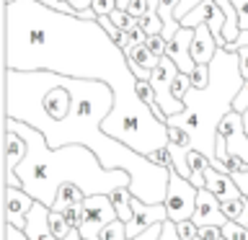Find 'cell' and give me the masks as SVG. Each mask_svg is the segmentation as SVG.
<instances>
[{
    "instance_id": "603a6c76",
    "label": "cell",
    "mask_w": 248,
    "mask_h": 240,
    "mask_svg": "<svg viewBox=\"0 0 248 240\" xmlns=\"http://www.w3.org/2000/svg\"><path fill=\"white\" fill-rule=\"evenodd\" d=\"M222 238H228V240H248V227H243V225L235 222V220H228L222 225Z\"/></svg>"
},
{
    "instance_id": "ba28073f",
    "label": "cell",
    "mask_w": 248,
    "mask_h": 240,
    "mask_svg": "<svg viewBox=\"0 0 248 240\" xmlns=\"http://www.w3.org/2000/svg\"><path fill=\"white\" fill-rule=\"evenodd\" d=\"M217 137L225 139V150H228V155H240V158L248 163V132H246L243 114L240 111L232 108V111L220 121Z\"/></svg>"
},
{
    "instance_id": "277c9868",
    "label": "cell",
    "mask_w": 248,
    "mask_h": 240,
    "mask_svg": "<svg viewBox=\"0 0 248 240\" xmlns=\"http://www.w3.org/2000/svg\"><path fill=\"white\" fill-rule=\"evenodd\" d=\"M243 80L246 77L240 73L238 52L217 46L215 57L209 62V83L204 88H189V93L184 96L186 108L166 119V124L189 132L194 150L204 152L209 158V165L225 170V173H230V170L222 160H217V127L232 111V101H235Z\"/></svg>"
},
{
    "instance_id": "f1b7e54d",
    "label": "cell",
    "mask_w": 248,
    "mask_h": 240,
    "mask_svg": "<svg viewBox=\"0 0 248 240\" xmlns=\"http://www.w3.org/2000/svg\"><path fill=\"white\" fill-rule=\"evenodd\" d=\"M145 44L150 46V49H153L155 54H158V57H163V54H166V46H168V39L163 36V34H150Z\"/></svg>"
},
{
    "instance_id": "9a60e30c",
    "label": "cell",
    "mask_w": 248,
    "mask_h": 240,
    "mask_svg": "<svg viewBox=\"0 0 248 240\" xmlns=\"http://www.w3.org/2000/svg\"><path fill=\"white\" fill-rule=\"evenodd\" d=\"M204 183H207V189L212 191V194H215V196L220 199V201L243 196V191H240V186L235 183V178H232V173L217 170L215 165H207V168H204Z\"/></svg>"
},
{
    "instance_id": "83f0119b",
    "label": "cell",
    "mask_w": 248,
    "mask_h": 240,
    "mask_svg": "<svg viewBox=\"0 0 248 240\" xmlns=\"http://www.w3.org/2000/svg\"><path fill=\"white\" fill-rule=\"evenodd\" d=\"M62 217L67 220L70 227H80V220H83V204H70L62 209Z\"/></svg>"
},
{
    "instance_id": "1f68e13d",
    "label": "cell",
    "mask_w": 248,
    "mask_h": 240,
    "mask_svg": "<svg viewBox=\"0 0 248 240\" xmlns=\"http://www.w3.org/2000/svg\"><path fill=\"white\" fill-rule=\"evenodd\" d=\"M225 165H228L230 173H243V170H248V163L240 158V155H228V158H225Z\"/></svg>"
},
{
    "instance_id": "e575fe53",
    "label": "cell",
    "mask_w": 248,
    "mask_h": 240,
    "mask_svg": "<svg viewBox=\"0 0 248 240\" xmlns=\"http://www.w3.org/2000/svg\"><path fill=\"white\" fill-rule=\"evenodd\" d=\"M114 8H119L116 0H93V11H96V15H108Z\"/></svg>"
},
{
    "instance_id": "f6af8a7d",
    "label": "cell",
    "mask_w": 248,
    "mask_h": 240,
    "mask_svg": "<svg viewBox=\"0 0 248 240\" xmlns=\"http://www.w3.org/2000/svg\"><path fill=\"white\" fill-rule=\"evenodd\" d=\"M235 222H240V225H243V227H248V201H246V209H243V214H240Z\"/></svg>"
},
{
    "instance_id": "4316f807",
    "label": "cell",
    "mask_w": 248,
    "mask_h": 240,
    "mask_svg": "<svg viewBox=\"0 0 248 240\" xmlns=\"http://www.w3.org/2000/svg\"><path fill=\"white\" fill-rule=\"evenodd\" d=\"M176 230H178V235H181V240H194V238H199V225L194 222V220L176 222Z\"/></svg>"
},
{
    "instance_id": "7bdbcfd3",
    "label": "cell",
    "mask_w": 248,
    "mask_h": 240,
    "mask_svg": "<svg viewBox=\"0 0 248 240\" xmlns=\"http://www.w3.org/2000/svg\"><path fill=\"white\" fill-rule=\"evenodd\" d=\"M238 60H240V73H243V77H248V46L238 49Z\"/></svg>"
},
{
    "instance_id": "7dc6e473",
    "label": "cell",
    "mask_w": 248,
    "mask_h": 240,
    "mask_svg": "<svg viewBox=\"0 0 248 240\" xmlns=\"http://www.w3.org/2000/svg\"><path fill=\"white\" fill-rule=\"evenodd\" d=\"M194 240H204V238H194Z\"/></svg>"
},
{
    "instance_id": "5bb4252c",
    "label": "cell",
    "mask_w": 248,
    "mask_h": 240,
    "mask_svg": "<svg viewBox=\"0 0 248 240\" xmlns=\"http://www.w3.org/2000/svg\"><path fill=\"white\" fill-rule=\"evenodd\" d=\"M191 42H194V29L181 26L166 46V54L176 62L181 73H191V70L197 67V62H194V57H191Z\"/></svg>"
},
{
    "instance_id": "4dcf8cb0",
    "label": "cell",
    "mask_w": 248,
    "mask_h": 240,
    "mask_svg": "<svg viewBox=\"0 0 248 240\" xmlns=\"http://www.w3.org/2000/svg\"><path fill=\"white\" fill-rule=\"evenodd\" d=\"M232 108H235V111H240V114L248 108V77L243 80V85H240L238 96H235V101H232Z\"/></svg>"
},
{
    "instance_id": "52a82bcc",
    "label": "cell",
    "mask_w": 248,
    "mask_h": 240,
    "mask_svg": "<svg viewBox=\"0 0 248 240\" xmlns=\"http://www.w3.org/2000/svg\"><path fill=\"white\" fill-rule=\"evenodd\" d=\"M181 73L178 70V65L173 60L168 57V54H163L160 57V65L153 70V75H150V83H153V88H155V96H158V104L163 108V114L166 116H173V114H181L186 104L181 98H176L173 96V90H170V85H173L176 80V75Z\"/></svg>"
},
{
    "instance_id": "8d00e7d4",
    "label": "cell",
    "mask_w": 248,
    "mask_h": 240,
    "mask_svg": "<svg viewBox=\"0 0 248 240\" xmlns=\"http://www.w3.org/2000/svg\"><path fill=\"white\" fill-rule=\"evenodd\" d=\"M238 11V21H240V29H248V0H232Z\"/></svg>"
},
{
    "instance_id": "9c48e42d",
    "label": "cell",
    "mask_w": 248,
    "mask_h": 240,
    "mask_svg": "<svg viewBox=\"0 0 248 240\" xmlns=\"http://www.w3.org/2000/svg\"><path fill=\"white\" fill-rule=\"evenodd\" d=\"M184 26H189V29H197L199 23H207L209 31L215 34L217 39V44L225 46V39H222V29H225V11L220 8V3L217 0H202V3L194 8V11H189L181 18Z\"/></svg>"
},
{
    "instance_id": "4fadbf2b",
    "label": "cell",
    "mask_w": 248,
    "mask_h": 240,
    "mask_svg": "<svg viewBox=\"0 0 248 240\" xmlns=\"http://www.w3.org/2000/svg\"><path fill=\"white\" fill-rule=\"evenodd\" d=\"M191 220L197 222L199 227H204V225H217V227H222V225L228 222V214L222 212V201L217 199L207 186H204V189H199L197 209H194Z\"/></svg>"
},
{
    "instance_id": "7c38bea8",
    "label": "cell",
    "mask_w": 248,
    "mask_h": 240,
    "mask_svg": "<svg viewBox=\"0 0 248 240\" xmlns=\"http://www.w3.org/2000/svg\"><path fill=\"white\" fill-rule=\"evenodd\" d=\"M34 201L36 199L29 191H23L21 186H5V222H11V225L23 230Z\"/></svg>"
},
{
    "instance_id": "8fae6325",
    "label": "cell",
    "mask_w": 248,
    "mask_h": 240,
    "mask_svg": "<svg viewBox=\"0 0 248 240\" xmlns=\"http://www.w3.org/2000/svg\"><path fill=\"white\" fill-rule=\"evenodd\" d=\"M29 240H80V230H73L67 238H54L49 230V207L42 204V201H34L31 212L26 217V227H23Z\"/></svg>"
},
{
    "instance_id": "bcb514c9",
    "label": "cell",
    "mask_w": 248,
    "mask_h": 240,
    "mask_svg": "<svg viewBox=\"0 0 248 240\" xmlns=\"http://www.w3.org/2000/svg\"><path fill=\"white\" fill-rule=\"evenodd\" d=\"M243 124H246V132H248V108L243 111Z\"/></svg>"
},
{
    "instance_id": "8992f818",
    "label": "cell",
    "mask_w": 248,
    "mask_h": 240,
    "mask_svg": "<svg viewBox=\"0 0 248 240\" xmlns=\"http://www.w3.org/2000/svg\"><path fill=\"white\" fill-rule=\"evenodd\" d=\"M116 217L119 214H116V207L108 194H91L83 201V220L78 230L85 240H101V230Z\"/></svg>"
},
{
    "instance_id": "6da1fadb",
    "label": "cell",
    "mask_w": 248,
    "mask_h": 240,
    "mask_svg": "<svg viewBox=\"0 0 248 240\" xmlns=\"http://www.w3.org/2000/svg\"><path fill=\"white\" fill-rule=\"evenodd\" d=\"M3 46L11 70H49L108 83L114 108L104 119V132L135 152L150 155L168 145V124L137 96L127 52L98 18L62 13L39 0H13L3 8Z\"/></svg>"
},
{
    "instance_id": "f35d334b",
    "label": "cell",
    "mask_w": 248,
    "mask_h": 240,
    "mask_svg": "<svg viewBox=\"0 0 248 240\" xmlns=\"http://www.w3.org/2000/svg\"><path fill=\"white\" fill-rule=\"evenodd\" d=\"M3 240H29L26 232H23L21 227H16V225L5 222V232H3Z\"/></svg>"
},
{
    "instance_id": "ee69618b",
    "label": "cell",
    "mask_w": 248,
    "mask_h": 240,
    "mask_svg": "<svg viewBox=\"0 0 248 240\" xmlns=\"http://www.w3.org/2000/svg\"><path fill=\"white\" fill-rule=\"evenodd\" d=\"M232 178H235V183L240 186V191L248 196V170H243V173H232Z\"/></svg>"
},
{
    "instance_id": "3957f363",
    "label": "cell",
    "mask_w": 248,
    "mask_h": 240,
    "mask_svg": "<svg viewBox=\"0 0 248 240\" xmlns=\"http://www.w3.org/2000/svg\"><path fill=\"white\" fill-rule=\"evenodd\" d=\"M5 127L18 132L29 145L26 158L16 165L21 189L49 209L62 183H78L85 191V196H91V194H111L114 189L129 186L132 181V176L124 168H106L98 160V155L85 145L49 147L46 137L36 127L11 119V116H5Z\"/></svg>"
},
{
    "instance_id": "30bf717a",
    "label": "cell",
    "mask_w": 248,
    "mask_h": 240,
    "mask_svg": "<svg viewBox=\"0 0 248 240\" xmlns=\"http://www.w3.org/2000/svg\"><path fill=\"white\" fill-rule=\"evenodd\" d=\"M166 220H168V209L163 201L160 204H147V201L132 196V220L127 222V238H135L140 232H145L147 227Z\"/></svg>"
},
{
    "instance_id": "74e56055",
    "label": "cell",
    "mask_w": 248,
    "mask_h": 240,
    "mask_svg": "<svg viewBox=\"0 0 248 240\" xmlns=\"http://www.w3.org/2000/svg\"><path fill=\"white\" fill-rule=\"evenodd\" d=\"M199 238H204V240H220L222 238V227H217V225H204V227H199Z\"/></svg>"
},
{
    "instance_id": "e0dca14e",
    "label": "cell",
    "mask_w": 248,
    "mask_h": 240,
    "mask_svg": "<svg viewBox=\"0 0 248 240\" xmlns=\"http://www.w3.org/2000/svg\"><path fill=\"white\" fill-rule=\"evenodd\" d=\"M217 39L215 34L209 31L207 23H199L197 29H194V42H191V57L197 65H209L215 57V52H217Z\"/></svg>"
},
{
    "instance_id": "60d3db41",
    "label": "cell",
    "mask_w": 248,
    "mask_h": 240,
    "mask_svg": "<svg viewBox=\"0 0 248 240\" xmlns=\"http://www.w3.org/2000/svg\"><path fill=\"white\" fill-rule=\"evenodd\" d=\"M199 3H202V0H181V3H178V8H176V13H173V15H176L178 21H181L184 15L189 13V11H194V8H197Z\"/></svg>"
},
{
    "instance_id": "d590c367",
    "label": "cell",
    "mask_w": 248,
    "mask_h": 240,
    "mask_svg": "<svg viewBox=\"0 0 248 240\" xmlns=\"http://www.w3.org/2000/svg\"><path fill=\"white\" fill-rule=\"evenodd\" d=\"M147 8H150V0H129L127 11L135 15V18H140V15H145V13H147Z\"/></svg>"
},
{
    "instance_id": "681fc988",
    "label": "cell",
    "mask_w": 248,
    "mask_h": 240,
    "mask_svg": "<svg viewBox=\"0 0 248 240\" xmlns=\"http://www.w3.org/2000/svg\"><path fill=\"white\" fill-rule=\"evenodd\" d=\"M80 240H85V238H80Z\"/></svg>"
},
{
    "instance_id": "836d02e7",
    "label": "cell",
    "mask_w": 248,
    "mask_h": 240,
    "mask_svg": "<svg viewBox=\"0 0 248 240\" xmlns=\"http://www.w3.org/2000/svg\"><path fill=\"white\" fill-rule=\"evenodd\" d=\"M158 240H181V235H178L173 220H166V222H163V232H160Z\"/></svg>"
},
{
    "instance_id": "ab89813d",
    "label": "cell",
    "mask_w": 248,
    "mask_h": 240,
    "mask_svg": "<svg viewBox=\"0 0 248 240\" xmlns=\"http://www.w3.org/2000/svg\"><path fill=\"white\" fill-rule=\"evenodd\" d=\"M5 3H13V0H5ZM39 3L49 5V8H54V11H62V13H75L73 8H70V3H65V0H39Z\"/></svg>"
},
{
    "instance_id": "7402d4cb",
    "label": "cell",
    "mask_w": 248,
    "mask_h": 240,
    "mask_svg": "<svg viewBox=\"0 0 248 240\" xmlns=\"http://www.w3.org/2000/svg\"><path fill=\"white\" fill-rule=\"evenodd\" d=\"M246 201H248L246 194H243V196H238V199H225V201H222V212L228 214V220H238V217L243 214Z\"/></svg>"
},
{
    "instance_id": "2e32d148",
    "label": "cell",
    "mask_w": 248,
    "mask_h": 240,
    "mask_svg": "<svg viewBox=\"0 0 248 240\" xmlns=\"http://www.w3.org/2000/svg\"><path fill=\"white\" fill-rule=\"evenodd\" d=\"M127 60H129L132 73L137 75V80H150L153 70L160 65V57L145 42L142 44H132L129 49H127Z\"/></svg>"
},
{
    "instance_id": "d4e9b609",
    "label": "cell",
    "mask_w": 248,
    "mask_h": 240,
    "mask_svg": "<svg viewBox=\"0 0 248 240\" xmlns=\"http://www.w3.org/2000/svg\"><path fill=\"white\" fill-rule=\"evenodd\" d=\"M168 142H176L181 147H191V135L181 127H173V124H168Z\"/></svg>"
},
{
    "instance_id": "7a4b0ae2",
    "label": "cell",
    "mask_w": 248,
    "mask_h": 240,
    "mask_svg": "<svg viewBox=\"0 0 248 240\" xmlns=\"http://www.w3.org/2000/svg\"><path fill=\"white\" fill-rule=\"evenodd\" d=\"M5 116L26 121L46 137L49 147L85 145L106 168H124L132 176V196L166 201L170 168L153 163L129 145L104 132V119L114 108V88L104 80L70 77L49 70L5 67Z\"/></svg>"
},
{
    "instance_id": "f546056e",
    "label": "cell",
    "mask_w": 248,
    "mask_h": 240,
    "mask_svg": "<svg viewBox=\"0 0 248 240\" xmlns=\"http://www.w3.org/2000/svg\"><path fill=\"white\" fill-rule=\"evenodd\" d=\"M147 158H150L153 163H158V165H163V168H170V165H173V158H170L168 145H166V147H160V150H155V152H150Z\"/></svg>"
},
{
    "instance_id": "484cf974",
    "label": "cell",
    "mask_w": 248,
    "mask_h": 240,
    "mask_svg": "<svg viewBox=\"0 0 248 240\" xmlns=\"http://www.w3.org/2000/svg\"><path fill=\"white\" fill-rule=\"evenodd\" d=\"M189 75H191V88H204L209 83V65H197Z\"/></svg>"
},
{
    "instance_id": "c3c4849f",
    "label": "cell",
    "mask_w": 248,
    "mask_h": 240,
    "mask_svg": "<svg viewBox=\"0 0 248 240\" xmlns=\"http://www.w3.org/2000/svg\"><path fill=\"white\" fill-rule=\"evenodd\" d=\"M220 240H228V238H220Z\"/></svg>"
},
{
    "instance_id": "d6a6232c",
    "label": "cell",
    "mask_w": 248,
    "mask_h": 240,
    "mask_svg": "<svg viewBox=\"0 0 248 240\" xmlns=\"http://www.w3.org/2000/svg\"><path fill=\"white\" fill-rule=\"evenodd\" d=\"M160 232H163V222L153 225V227H147L145 232H140V235H135V238H127V240H158Z\"/></svg>"
},
{
    "instance_id": "d6986e66",
    "label": "cell",
    "mask_w": 248,
    "mask_h": 240,
    "mask_svg": "<svg viewBox=\"0 0 248 240\" xmlns=\"http://www.w3.org/2000/svg\"><path fill=\"white\" fill-rule=\"evenodd\" d=\"M108 196H111V201H114L119 220L129 222L132 220V191H129V186H119V189H114Z\"/></svg>"
},
{
    "instance_id": "ffe728a7",
    "label": "cell",
    "mask_w": 248,
    "mask_h": 240,
    "mask_svg": "<svg viewBox=\"0 0 248 240\" xmlns=\"http://www.w3.org/2000/svg\"><path fill=\"white\" fill-rule=\"evenodd\" d=\"M49 230H52L54 238H67L70 232L78 230V227H70L67 220L62 217V212H57V209H49Z\"/></svg>"
},
{
    "instance_id": "5b68a950",
    "label": "cell",
    "mask_w": 248,
    "mask_h": 240,
    "mask_svg": "<svg viewBox=\"0 0 248 240\" xmlns=\"http://www.w3.org/2000/svg\"><path fill=\"white\" fill-rule=\"evenodd\" d=\"M197 196L199 189L194 186L189 178H184L181 173H176L170 168V181H168V194H166V209H168V220L173 222H184L194 217V209H197Z\"/></svg>"
},
{
    "instance_id": "44dd1931",
    "label": "cell",
    "mask_w": 248,
    "mask_h": 240,
    "mask_svg": "<svg viewBox=\"0 0 248 240\" xmlns=\"http://www.w3.org/2000/svg\"><path fill=\"white\" fill-rule=\"evenodd\" d=\"M101 240H127V222L116 217L114 222H108L101 230Z\"/></svg>"
},
{
    "instance_id": "b9f144b4",
    "label": "cell",
    "mask_w": 248,
    "mask_h": 240,
    "mask_svg": "<svg viewBox=\"0 0 248 240\" xmlns=\"http://www.w3.org/2000/svg\"><path fill=\"white\" fill-rule=\"evenodd\" d=\"M240 46H248V29H240V36H238L232 44H228V46H225V49H230V52H238Z\"/></svg>"
},
{
    "instance_id": "ac0fdd59",
    "label": "cell",
    "mask_w": 248,
    "mask_h": 240,
    "mask_svg": "<svg viewBox=\"0 0 248 240\" xmlns=\"http://www.w3.org/2000/svg\"><path fill=\"white\" fill-rule=\"evenodd\" d=\"M85 201V191L80 189L78 183H62L60 191H57V199H54L52 209H57V212H62L65 207L70 204H83Z\"/></svg>"
},
{
    "instance_id": "cb8c5ba5",
    "label": "cell",
    "mask_w": 248,
    "mask_h": 240,
    "mask_svg": "<svg viewBox=\"0 0 248 240\" xmlns=\"http://www.w3.org/2000/svg\"><path fill=\"white\" fill-rule=\"evenodd\" d=\"M189 88H191V75H189V73H178V75H176V80H173V85H170L173 96L184 101V96L189 93Z\"/></svg>"
}]
</instances>
